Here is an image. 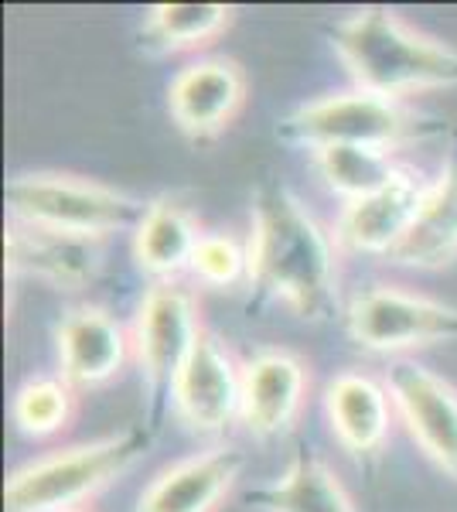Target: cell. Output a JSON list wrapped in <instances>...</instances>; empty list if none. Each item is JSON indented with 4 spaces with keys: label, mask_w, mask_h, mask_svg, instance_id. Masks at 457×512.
<instances>
[{
    "label": "cell",
    "mask_w": 457,
    "mask_h": 512,
    "mask_svg": "<svg viewBox=\"0 0 457 512\" xmlns=\"http://www.w3.org/2000/svg\"><path fill=\"white\" fill-rule=\"evenodd\" d=\"M76 512H82V509H76Z\"/></svg>",
    "instance_id": "24"
},
{
    "label": "cell",
    "mask_w": 457,
    "mask_h": 512,
    "mask_svg": "<svg viewBox=\"0 0 457 512\" xmlns=\"http://www.w3.org/2000/svg\"><path fill=\"white\" fill-rule=\"evenodd\" d=\"M232 18L229 4H154L144 14V38L157 52H198L226 35Z\"/></svg>",
    "instance_id": "20"
},
{
    "label": "cell",
    "mask_w": 457,
    "mask_h": 512,
    "mask_svg": "<svg viewBox=\"0 0 457 512\" xmlns=\"http://www.w3.org/2000/svg\"><path fill=\"white\" fill-rule=\"evenodd\" d=\"M314 171L328 192L342 195L345 202H355V198L386 188L403 171V164L396 161L393 147L342 144L314 151Z\"/></svg>",
    "instance_id": "21"
},
{
    "label": "cell",
    "mask_w": 457,
    "mask_h": 512,
    "mask_svg": "<svg viewBox=\"0 0 457 512\" xmlns=\"http://www.w3.org/2000/svg\"><path fill=\"white\" fill-rule=\"evenodd\" d=\"M246 99L249 79L236 59H198L171 79L168 113L188 140L209 144L236 123Z\"/></svg>",
    "instance_id": "10"
},
{
    "label": "cell",
    "mask_w": 457,
    "mask_h": 512,
    "mask_svg": "<svg viewBox=\"0 0 457 512\" xmlns=\"http://www.w3.org/2000/svg\"><path fill=\"white\" fill-rule=\"evenodd\" d=\"M338 59L355 89L406 99L457 86V48L410 28L386 7H362L331 31Z\"/></svg>",
    "instance_id": "2"
},
{
    "label": "cell",
    "mask_w": 457,
    "mask_h": 512,
    "mask_svg": "<svg viewBox=\"0 0 457 512\" xmlns=\"http://www.w3.org/2000/svg\"><path fill=\"white\" fill-rule=\"evenodd\" d=\"M256 506L263 512H355L352 495L311 448H297L280 482L256 492Z\"/></svg>",
    "instance_id": "19"
},
{
    "label": "cell",
    "mask_w": 457,
    "mask_h": 512,
    "mask_svg": "<svg viewBox=\"0 0 457 512\" xmlns=\"http://www.w3.org/2000/svg\"><path fill=\"white\" fill-rule=\"evenodd\" d=\"M171 403L181 424L195 434H219L243 414V366L212 328H202L191 345L174 379Z\"/></svg>",
    "instance_id": "8"
},
{
    "label": "cell",
    "mask_w": 457,
    "mask_h": 512,
    "mask_svg": "<svg viewBox=\"0 0 457 512\" xmlns=\"http://www.w3.org/2000/svg\"><path fill=\"white\" fill-rule=\"evenodd\" d=\"M4 198L11 219L55 229V233L99 239V243L116 229L137 226L147 209L144 202L130 198L120 188L82 175H65V171L18 175L7 185Z\"/></svg>",
    "instance_id": "4"
},
{
    "label": "cell",
    "mask_w": 457,
    "mask_h": 512,
    "mask_svg": "<svg viewBox=\"0 0 457 512\" xmlns=\"http://www.w3.org/2000/svg\"><path fill=\"white\" fill-rule=\"evenodd\" d=\"M202 328L198 301L185 284L168 280V284L147 287L134 328H130V342H134V362L144 379L147 400H151V427L161 420L164 403L174 393V379Z\"/></svg>",
    "instance_id": "6"
},
{
    "label": "cell",
    "mask_w": 457,
    "mask_h": 512,
    "mask_svg": "<svg viewBox=\"0 0 457 512\" xmlns=\"http://www.w3.org/2000/svg\"><path fill=\"white\" fill-rule=\"evenodd\" d=\"M249 284L301 321L338 308V243L280 181H263L249 212Z\"/></svg>",
    "instance_id": "1"
},
{
    "label": "cell",
    "mask_w": 457,
    "mask_h": 512,
    "mask_svg": "<svg viewBox=\"0 0 457 512\" xmlns=\"http://www.w3.org/2000/svg\"><path fill=\"white\" fill-rule=\"evenodd\" d=\"M386 260L406 270H444L457 263V164H447L427 185L410 229Z\"/></svg>",
    "instance_id": "18"
},
{
    "label": "cell",
    "mask_w": 457,
    "mask_h": 512,
    "mask_svg": "<svg viewBox=\"0 0 457 512\" xmlns=\"http://www.w3.org/2000/svg\"><path fill=\"white\" fill-rule=\"evenodd\" d=\"M7 277H31L55 291H82L103 270L99 239H82L55 229L28 226V222L7 219L4 233Z\"/></svg>",
    "instance_id": "12"
},
{
    "label": "cell",
    "mask_w": 457,
    "mask_h": 512,
    "mask_svg": "<svg viewBox=\"0 0 457 512\" xmlns=\"http://www.w3.org/2000/svg\"><path fill=\"white\" fill-rule=\"evenodd\" d=\"M430 181H423L420 171L403 168L400 175L389 181L379 192L345 202L335 219V243L345 253H365V256H389L410 229L417 216L423 192Z\"/></svg>",
    "instance_id": "13"
},
{
    "label": "cell",
    "mask_w": 457,
    "mask_h": 512,
    "mask_svg": "<svg viewBox=\"0 0 457 512\" xmlns=\"http://www.w3.org/2000/svg\"><path fill=\"white\" fill-rule=\"evenodd\" d=\"M202 226L195 212L185 202L171 195H157L147 202L144 216L134 226V260L154 284L178 280L191 267L198 243H202Z\"/></svg>",
    "instance_id": "17"
},
{
    "label": "cell",
    "mask_w": 457,
    "mask_h": 512,
    "mask_svg": "<svg viewBox=\"0 0 457 512\" xmlns=\"http://www.w3.org/2000/svg\"><path fill=\"white\" fill-rule=\"evenodd\" d=\"M79 410V393L62 376L28 379L11 403V417L28 437H58L72 427Z\"/></svg>",
    "instance_id": "22"
},
{
    "label": "cell",
    "mask_w": 457,
    "mask_h": 512,
    "mask_svg": "<svg viewBox=\"0 0 457 512\" xmlns=\"http://www.w3.org/2000/svg\"><path fill=\"white\" fill-rule=\"evenodd\" d=\"M311 373L307 362L290 349H267L243 366V414L249 434L280 437L304 414Z\"/></svg>",
    "instance_id": "14"
},
{
    "label": "cell",
    "mask_w": 457,
    "mask_h": 512,
    "mask_svg": "<svg viewBox=\"0 0 457 512\" xmlns=\"http://www.w3.org/2000/svg\"><path fill=\"white\" fill-rule=\"evenodd\" d=\"M324 414L338 444L355 458H372L393 431V396L365 373H342L324 390Z\"/></svg>",
    "instance_id": "16"
},
{
    "label": "cell",
    "mask_w": 457,
    "mask_h": 512,
    "mask_svg": "<svg viewBox=\"0 0 457 512\" xmlns=\"http://www.w3.org/2000/svg\"><path fill=\"white\" fill-rule=\"evenodd\" d=\"M147 441V431H123L45 454L7 478L4 512H76L127 472Z\"/></svg>",
    "instance_id": "3"
},
{
    "label": "cell",
    "mask_w": 457,
    "mask_h": 512,
    "mask_svg": "<svg viewBox=\"0 0 457 512\" xmlns=\"http://www.w3.org/2000/svg\"><path fill=\"white\" fill-rule=\"evenodd\" d=\"M246 468L243 451L212 448L164 468L144 489L137 512H219Z\"/></svg>",
    "instance_id": "15"
},
{
    "label": "cell",
    "mask_w": 457,
    "mask_h": 512,
    "mask_svg": "<svg viewBox=\"0 0 457 512\" xmlns=\"http://www.w3.org/2000/svg\"><path fill=\"white\" fill-rule=\"evenodd\" d=\"M58 376L76 393L110 386L134 359L130 332L99 304H76L55 328Z\"/></svg>",
    "instance_id": "11"
},
{
    "label": "cell",
    "mask_w": 457,
    "mask_h": 512,
    "mask_svg": "<svg viewBox=\"0 0 457 512\" xmlns=\"http://www.w3.org/2000/svg\"><path fill=\"white\" fill-rule=\"evenodd\" d=\"M386 390L417 448L457 482V386L413 359H393Z\"/></svg>",
    "instance_id": "9"
},
{
    "label": "cell",
    "mask_w": 457,
    "mask_h": 512,
    "mask_svg": "<svg viewBox=\"0 0 457 512\" xmlns=\"http://www.w3.org/2000/svg\"><path fill=\"white\" fill-rule=\"evenodd\" d=\"M352 342L376 355H400L457 342V308L400 287L372 284L352 297L345 311Z\"/></svg>",
    "instance_id": "7"
},
{
    "label": "cell",
    "mask_w": 457,
    "mask_h": 512,
    "mask_svg": "<svg viewBox=\"0 0 457 512\" xmlns=\"http://www.w3.org/2000/svg\"><path fill=\"white\" fill-rule=\"evenodd\" d=\"M427 127L403 99H389L365 89L331 93L297 106L290 117L277 123V137L284 144L324 151V147L365 144V147H400L413 137H427Z\"/></svg>",
    "instance_id": "5"
},
{
    "label": "cell",
    "mask_w": 457,
    "mask_h": 512,
    "mask_svg": "<svg viewBox=\"0 0 457 512\" xmlns=\"http://www.w3.org/2000/svg\"><path fill=\"white\" fill-rule=\"evenodd\" d=\"M188 270L209 287H236L249 280V250L229 233H205Z\"/></svg>",
    "instance_id": "23"
}]
</instances>
